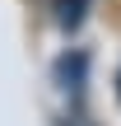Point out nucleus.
I'll return each instance as SVG.
<instances>
[{
	"label": "nucleus",
	"instance_id": "1",
	"mask_svg": "<svg viewBox=\"0 0 121 126\" xmlns=\"http://www.w3.org/2000/svg\"><path fill=\"white\" fill-rule=\"evenodd\" d=\"M84 70H89V56H84V51H70V56L56 61V84H61L70 98H79V94H84Z\"/></svg>",
	"mask_w": 121,
	"mask_h": 126
},
{
	"label": "nucleus",
	"instance_id": "2",
	"mask_svg": "<svg viewBox=\"0 0 121 126\" xmlns=\"http://www.w3.org/2000/svg\"><path fill=\"white\" fill-rule=\"evenodd\" d=\"M84 9H89V0H56V23L61 28H79Z\"/></svg>",
	"mask_w": 121,
	"mask_h": 126
},
{
	"label": "nucleus",
	"instance_id": "3",
	"mask_svg": "<svg viewBox=\"0 0 121 126\" xmlns=\"http://www.w3.org/2000/svg\"><path fill=\"white\" fill-rule=\"evenodd\" d=\"M65 126H98V122H93V117H84V112H75V117H70Z\"/></svg>",
	"mask_w": 121,
	"mask_h": 126
}]
</instances>
